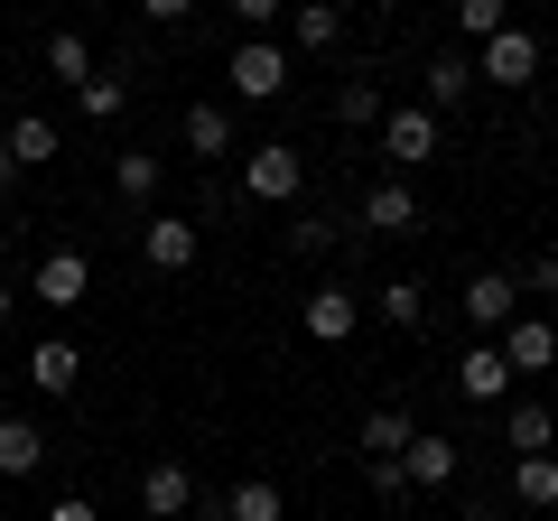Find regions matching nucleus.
<instances>
[{
    "label": "nucleus",
    "instance_id": "obj_26",
    "mask_svg": "<svg viewBox=\"0 0 558 521\" xmlns=\"http://www.w3.org/2000/svg\"><path fill=\"white\" fill-rule=\"evenodd\" d=\"M75 112L84 121H121V112H131V84H121V75H84L75 84Z\"/></svg>",
    "mask_w": 558,
    "mask_h": 521
},
{
    "label": "nucleus",
    "instance_id": "obj_39",
    "mask_svg": "<svg viewBox=\"0 0 558 521\" xmlns=\"http://www.w3.org/2000/svg\"><path fill=\"white\" fill-rule=\"evenodd\" d=\"M438 521H475V512H438Z\"/></svg>",
    "mask_w": 558,
    "mask_h": 521
},
{
    "label": "nucleus",
    "instance_id": "obj_36",
    "mask_svg": "<svg viewBox=\"0 0 558 521\" xmlns=\"http://www.w3.org/2000/svg\"><path fill=\"white\" fill-rule=\"evenodd\" d=\"M186 521H223V494H205V484H196V512H186Z\"/></svg>",
    "mask_w": 558,
    "mask_h": 521
},
{
    "label": "nucleus",
    "instance_id": "obj_28",
    "mask_svg": "<svg viewBox=\"0 0 558 521\" xmlns=\"http://www.w3.org/2000/svg\"><path fill=\"white\" fill-rule=\"evenodd\" d=\"M47 75H57V84H65V94H75V84H84V75H94V47H84V38H75V28H57V38H47Z\"/></svg>",
    "mask_w": 558,
    "mask_h": 521
},
{
    "label": "nucleus",
    "instance_id": "obj_8",
    "mask_svg": "<svg viewBox=\"0 0 558 521\" xmlns=\"http://www.w3.org/2000/svg\"><path fill=\"white\" fill-rule=\"evenodd\" d=\"M494 354L512 363V381H521V373H549V363H558V326L521 307V317H512V326H502V336H494Z\"/></svg>",
    "mask_w": 558,
    "mask_h": 521
},
{
    "label": "nucleus",
    "instance_id": "obj_7",
    "mask_svg": "<svg viewBox=\"0 0 558 521\" xmlns=\"http://www.w3.org/2000/svg\"><path fill=\"white\" fill-rule=\"evenodd\" d=\"M196 252H205V233L186 215H149L140 223V260H149V270H168V280H178V270H196Z\"/></svg>",
    "mask_w": 558,
    "mask_h": 521
},
{
    "label": "nucleus",
    "instance_id": "obj_9",
    "mask_svg": "<svg viewBox=\"0 0 558 521\" xmlns=\"http://www.w3.org/2000/svg\"><path fill=\"white\" fill-rule=\"evenodd\" d=\"M363 233H381V242H410L418 233V223H428V215H418V196H410V178H381L373 186V196H363Z\"/></svg>",
    "mask_w": 558,
    "mask_h": 521
},
{
    "label": "nucleus",
    "instance_id": "obj_12",
    "mask_svg": "<svg viewBox=\"0 0 558 521\" xmlns=\"http://www.w3.org/2000/svg\"><path fill=\"white\" fill-rule=\"evenodd\" d=\"M465 94H475V57H465V47H447V57H428V65H418V102H428V112H457V102Z\"/></svg>",
    "mask_w": 558,
    "mask_h": 521
},
{
    "label": "nucleus",
    "instance_id": "obj_5",
    "mask_svg": "<svg viewBox=\"0 0 558 521\" xmlns=\"http://www.w3.org/2000/svg\"><path fill=\"white\" fill-rule=\"evenodd\" d=\"M299 326H307V344H354V336H363V289L317 280V299L299 307Z\"/></svg>",
    "mask_w": 558,
    "mask_h": 521
},
{
    "label": "nucleus",
    "instance_id": "obj_34",
    "mask_svg": "<svg viewBox=\"0 0 558 521\" xmlns=\"http://www.w3.org/2000/svg\"><path fill=\"white\" fill-rule=\"evenodd\" d=\"M47 521H102V512H94L84 494H57V502H47Z\"/></svg>",
    "mask_w": 558,
    "mask_h": 521
},
{
    "label": "nucleus",
    "instance_id": "obj_10",
    "mask_svg": "<svg viewBox=\"0 0 558 521\" xmlns=\"http://www.w3.org/2000/svg\"><path fill=\"white\" fill-rule=\"evenodd\" d=\"M457 438H438V428H418L410 447H400V475H410V494H447V484H457Z\"/></svg>",
    "mask_w": 558,
    "mask_h": 521
},
{
    "label": "nucleus",
    "instance_id": "obj_35",
    "mask_svg": "<svg viewBox=\"0 0 558 521\" xmlns=\"http://www.w3.org/2000/svg\"><path fill=\"white\" fill-rule=\"evenodd\" d=\"M186 10H196V0H140V20H159V28H178Z\"/></svg>",
    "mask_w": 558,
    "mask_h": 521
},
{
    "label": "nucleus",
    "instance_id": "obj_16",
    "mask_svg": "<svg viewBox=\"0 0 558 521\" xmlns=\"http://www.w3.org/2000/svg\"><path fill=\"white\" fill-rule=\"evenodd\" d=\"M465 317L502 336V326L521 317V289H512V270H475V280H465Z\"/></svg>",
    "mask_w": 558,
    "mask_h": 521
},
{
    "label": "nucleus",
    "instance_id": "obj_3",
    "mask_svg": "<svg viewBox=\"0 0 558 521\" xmlns=\"http://www.w3.org/2000/svg\"><path fill=\"white\" fill-rule=\"evenodd\" d=\"M475 84H502V94H521V84H539V38L521 20H502L494 38L475 47Z\"/></svg>",
    "mask_w": 558,
    "mask_h": 521
},
{
    "label": "nucleus",
    "instance_id": "obj_30",
    "mask_svg": "<svg viewBox=\"0 0 558 521\" xmlns=\"http://www.w3.org/2000/svg\"><path fill=\"white\" fill-rule=\"evenodd\" d=\"M336 242H344V215H299V223H289V252H299V260L336 252Z\"/></svg>",
    "mask_w": 558,
    "mask_h": 521
},
{
    "label": "nucleus",
    "instance_id": "obj_21",
    "mask_svg": "<svg viewBox=\"0 0 558 521\" xmlns=\"http://www.w3.org/2000/svg\"><path fill=\"white\" fill-rule=\"evenodd\" d=\"M512 502L521 512H558V457H512Z\"/></svg>",
    "mask_w": 558,
    "mask_h": 521
},
{
    "label": "nucleus",
    "instance_id": "obj_25",
    "mask_svg": "<svg viewBox=\"0 0 558 521\" xmlns=\"http://www.w3.org/2000/svg\"><path fill=\"white\" fill-rule=\"evenodd\" d=\"M410 438H418L410 410H363V457H400Z\"/></svg>",
    "mask_w": 558,
    "mask_h": 521
},
{
    "label": "nucleus",
    "instance_id": "obj_32",
    "mask_svg": "<svg viewBox=\"0 0 558 521\" xmlns=\"http://www.w3.org/2000/svg\"><path fill=\"white\" fill-rule=\"evenodd\" d=\"M363 484H373L381 502H400V494H410V475H400V457H363Z\"/></svg>",
    "mask_w": 558,
    "mask_h": 521
},
{
    "label": "nucleus",
    "instance_id": "obj_2",
    "mask_svg": "<svg viewBox=\"0 0 558 521\" xmlns=\"http://www.w3.org/2000/svg\"><path fill=\"white\" fill-rule=\"evenodd\" d=\"M373 131H381V159H391V178H410V168L438 159V112H428V102H391Z\"/></svg>",
    "mask_w": 558,
    "mask_h": 521
},
{
    "label": "nucleus",
    "instance_id": "obj_20",
    "mask_svg": "<svg viewBox=\"0 0 558 521\" xmlns=\"http://www.w3.org/2000/svg\"><path fill=\"white\" fill-rule=\"evenodd\" d=\"M363 317H381V326H400V336H410V326L428 317V289H418V280H381L373 299H363Z\"/></svg>",
    "mask_w": 558,
    "mask_h": 521
},
{
    "label": "nucleus",
    "instance_id": "obj_1",
    "mask_svg": "<svg viewBox=\"0 0 558 521\" xmlns=\"http://www.w3.org/2000/svg\"><path fill=\"white\" fill-rule=\"evenodd\" d=\"M307 186V149L299 141H252L242 149V196L252 205H299Z\"/></svg>",
    "mask_w": 558,
    "mask_h": 521
},
{
    "label": "nucleus",
    "instance_id": "obj_18",
    "mask_svg": "<svg viewBox=\"0 0 558 521\" xmlns=\"http://www.w3.org/2000/svg\"><path fill=\"white\" fill-rule=\"evenodd\" d=\"M457 391L465 401H502V391H512V363H502L494 344H465L457 354Z\"/></svg>",
    "mask_w": 558,
    "mask_h": 521
},
{
    "label": "nucleus",
    "instance_id": "obj_24",
    "mask_svg": "<svg viewBox=\"0 0 558 521\" xmlns=\"http://www.w3.org/2000/svg\"><path fill=\"white\" fill-rule=\"evenodd\" d=\"M159 178H168V159H159V149H121V159H112V186H121L131 205H149V196H159Z\"/></svg>",
    "mask_w": 558,
    "mask_h": 521
},
{
    "label": "nucleus",
    "instance_id": "obj_27",
    "mask_svg": "<svg viewBox=\"0 0 558 521\" xmlns=\"http://www.w3.org/2000/svg\"><path fill=\"white\" fill-rule=\"evenodd\" d=\"M447 10H457V38H465V57H475V47L494 38L502 20H512V0H447Z\"/></svg>",
    "mask_w": 558,
    "mask_h": 521
},
{
    "label": "nucleus",
    "instance_id": "obj_22",
    "mask_svg": "<svg viewBox=\"0 0 558 521\" xmlns=\"http://www.w3.org/2000/svg\"><path fill=\"white\" fill-rule=\"evenodd\" d=\"M279 512H289V494H279L270 475H242L233 494H223V521H279Z\"/></svg>",
    "mask_w": 558,
    "mask_h": 521
},
{
    "label": "nucleus",
    "instance_id": "obj_37",
    "mask_svg": "<svg viewBox=\"0 0 558 521\" xmlns=\"http://www.w3.org/2000/svg\"><path fill=\"white\" fill-rule=\"evenodd\" d=\"M0 326H20V289L10 280H0Z\"/></svg>",
    "mask_w": 558,
    "mask_h": 521
},
{
    "label": "nucleus",
    "instance_id": "obj_14",
    "mask_svg": "<svg viewBox=\"0 0 558 521\" xmlns=\"http://www.w3.org/2000/svg\"><path fill=\"white\" fill-rule=\"evenodd\" d=\"M178 149L186 159H233V112H223V102H186V121H178Z\"/></svg>",
    "mask_w": 558,
    "mask_h": 521
},
{
    "label": "nucleus",
    "instance_id": "obj_11",
    "mask_svg": "<svg viewBox=\"0 0 558 521\" xmlns=\"http://www.w3.org/2000/svg\"><path fill=\"white\" fill-rule=\"evenodd\" d=\"M140 512H149V521H186V512H196V465L159 457L149 475H140Z\"/></svg>",
    "mask_w": 558,
    "mask_h": 521
},
{
    "label": "nucleus",
    "instance_id": "obj_31",
    "mask_svg": "<svg viewBox=\"0 0 558 521\" xmlns=\"http://www.w3.org/2000/svg\"><path fill=\"white\" fill-rule=\"evenodd\" d=\"M512 289H521V299H558V242H539V252L521 260V270H512Z\"/></svg>",
    "mask_w": 558,
    "mask_h": 521
},
{
    "label": "nucleus",
    "instance_id": "obj_17",
    "mask_svg": "<svg viewBox=\"0 0 558 521\" xmlns=\"http://www.w3.org/2000/svg\"><path fill=\"white\" fill-rule=\"evenodd\" d=\"M502 447H512V457H549V447H558V410L512 401V410H502Z\"/></svg>",
    "mask_w": 558,
    "mask_h": 521
},
{
    "label": "nucleus",
    "instance_id": "obj_41",
    "mask_svg": "<svg viewBox=\"0 0 558 521\" xmlns=\"http://www.w3.org/2000/svg\"><path fill=\"white\" fill-rule=\"evenodd\" d=\"M475 521H494V512H475Z\"/></svg>",
    "mask_w": 558,
    "mask_h": 521
},
{
    "label": "nucleus",
    "instance_id": "obj_19",
    "mask_svg": "<svg viewBox=\"0 0 558 521\" xmlns=\"http://www.w3.org/2000/svg\"><path fill=\"white\" fill-rule=\"evenodd\" d=\"M47 465V428L38 420H0V475L20 484V475H38Z\"/></svg>",
    "mask_w": 558,
    "mask_h": 521
},
{
    "label": "nucleus",
    "instance_id": "obj_40",
    "mask_svg": "<svg viewBox=\"0 0 558 521\" xmlns=\"http://www.w3.org/2000/svg\"><path fill=\"white\" fill-rule=\"evenodd\" d=\"M0 141H10V112H0Z\"/></svg>",
    "mask_w": 558,
    "mask_h": 521
},
{
    "label": "nucleus",
    "instance_id": "obj_13",
    "mask_svg": "<svg viewBox=\"0 0 558 521\" xmlns=\"http://www.w3.org/2000/svg\"><path fill=\"white\" fill-rule=\"evenodd\" d=\"M75 381H84V344H75V336H47V344H28V391L65 401Z\"/></svg>",
    "mask_w": 558,
    "mask_h": 521
},
{
    "label": "nucleus",
    "instance_id": "obj_15",
    "mask_svg": "<svg viewBox=\"0 0 558 521\" xmlns=\"http://www.w3.org/2000/svg\"><path fill=\"white\" fill-rule=\"evenodd\" d=\"M289 47H299V57L344 47V10H336V0H289Z\"/></svg>",
    "mask_w": 558,
    "mask_h": 521
},
{
    "label": "nucleus",
    "instance_id": "obj_23",
    "mask_svg": "<svg viewBox=\"0 0 558 521\" xmlns=\"http://www.w3.org/2000/svg\"><path fill=\"white\" fill-rule=\"evenodd\" d=\"M0 149H10V159H20V168H47V159H57V121H47V112H20V121H10V141H0Z\"/></svg>",
    "mask_w": 558,
    "mask_h": 521
},
{
    "label": "nucleus",
    "instance_id": "obj_42",
    "mask_svg": "<svg viewBox=\"0 0 558 521\" xmlns=\"http://www.w3.org/2000/svg\"><path fill=\"white\" fill-rule=\"evenodd\" d=\"M549 457H558V447H549Z\"/></svg>",
    "mask_w": 558,
    "mask_h": 521
},
{
    "label": "nucleus",
    "instance_id": "obj_33",
    "mask_svg": "<svg viewBox=\"0 0 558 521\" xmlns=\"http://www.w3.org/2000/svg\"><path fill=\"white\" fill-rule=\"evenodd\" d=\"M233 10H242V28H252V38H260V28H270L279 10H289V0H233Z\"/></svg>",
    "mask_w": 558,
    "mask_h": 521
},
{
    "label": "nucleus",
    "instance_id": "obj_6",
    "mask_svg": "<svg viewBox=\"0 0 558 521\" xmlns=\"http://www.w3.org/2000/svg\"><path fill=\"white\" fill-rule=\"evenodd\" d=\"M28 299L57 307V317H65V307H84V299H94V260H84V252H47L38 270H28Z\"/></svg>",
    "mask_w": 558,
    "mask_h": 521
},
{
    "label": "nucleus",
    "instance_id": "obj_38",
    "mask_svg": "<svg viewBox=\"0 0 558 521\" xmlns=\"http://www.w3.org/2000/svg\"><path fill=\"white\" fill-rule=\"evenodd\" d=\"M10 186H20V159H10V149H0V196H10Z\"/></svg>",
    "mask_w": 558,
    "mask_h": 521
},
{
    "label": "nucleus",
    "instance_id": "obj_29",
    "mask_svg": "<svg viewBox=\"0 0 558 521\" xmlns=\"http://www.w3.org/2000/svg\"><path fill=\"white\" fill-rule=\"evenodd\" d=\"M336 121H344V131H373V121H381V84H373V75L336 84Z\"/></svg>",
    "mask_w": 558,
    "mask_h": 521
},
{
    "label": "nucleus",
    "instance_id": "obj_4",
    "mask_svg": "<svg viewBox=\"0 0 558 521\" xmlns=\"http://www.w3.org/2000/svg\"><path fill=\"white\" fill-rule=\"evenodd\" d=\"M223 75H233L242 102H279V94H289V47H279V38H242Z\"/></svg>",
    "mask_w": 558,
    "mask_h": 521
}]
</instances>
